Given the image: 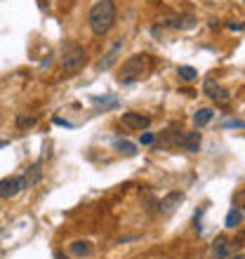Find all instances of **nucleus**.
Returning a JSON list of instances; mask_svg holds the SVG:
<instances>
[{
    "instance_id": "nucleus-1",
    "label": "nucleus",
    "mask_w": 245,
    "mask_h": 259,
    "mask_svg": "<svg viewBox=\"0 0 245 259\" xmlns=\"http://www.w3.org/2000/svg\"><path fill=\"white\" fill-rule=\"evenodd\" d=\"M90 31L95 35H106L116 24V3L113 0H97L88 12Z\"/></svg>"
},
{
    "instance_id": "nucleus-2",
    "label": "nucleus",
    "mask_w": 245,
    "mask_h": 259,
    "mask_svg": "<svg viewBox=\"0 0 245 259\" xmlns=\"http://www.w3.org/2000/svg\"><path fill=\"white\" fill-rule=\"evenodd\" d=\"M151 71V59L149 55H132L123 62L120 71H118V80L123 85H130V82L142 80L144 75Z\"/></svg>"
},
{
    "instance_id": "nucleus-3",
    "label": "nucleus",
    "mask_w": 245,
    "mask_h": 259,
    "mask_svg": "<svg viewBox=\"0 0 245 259\" xmlns=\"http://www.w3.org/2000/svg\"><path fill=\"white\" fill-rule=\"evenodd\" d=\"M85 64V48L80 42L68 40L61 45V68L66 73H78Z\"/></svg>"
},
{
    "instance_id": "nucleus-4",
    "label": "nucleus",
    "mask_w": 245,
    "mask_h": 259,
    "mask_svg": "<svg viewBox=\"0 0 245 259\" xmlns=\"http://www.w3.org/2000/svg\"><path fill=\"white\" fill-rule=\"evenodd\" d=\"M203 92L210 97V99L217 104V106H229V104H231V95H229V92H226V90L222 88L217 80H212V78H205Z\"/></svg>"
},
{
    "instance_id": "nucleus-5",
    "label": "nucleus",
    "mask_w": 245,
    "mask_h": 259,
    "mask_svg": "<svg viewBox=\"0 0 245 259\" xmlns=\"http://www.w3.org/2000/svg\"><path fill=\"white\" fill-rule=\"evenodd\" d=\"M26 186V179L24 177H5L0 179V198H14L17 193H21Z\"/></svg>"
},
{
    "instance_id": "nucleus-6",
    "label": "nucleus",
    "mask_w": 245,
    "mask_h": 259,
    "mask_svg": "<svg viewBox=\"0 0 245 259\" xmlns=\"http://www.w3.org/2000/svg\"><path fill=\"white\" fill-rule=\"evenodd\" d=\"M120 123L128 130H146L151 125V118L144 116V113H137V111H128L120 116Z\"/></svg>"
},
{
    "instance_id": "nucleus-7",
    "label": "nucleus",
    "mask_w": 245,
    "mask_h": 259,
    "mask_svg": "<svg viewBox=\"0 0 245 259\" xmlns=\"http://www.w3.org/2000/svg\"><path fill=\"white\" fill-rule=\"evenodd\" d=\"M229 250H231V243H229V238H224V236H217V238L212 240L210 250H208V259H226Z\"/></svg>"
},
{
    "instance_id": "nucleus-8",
    "label": "nucleus",
    "mask_w": 245,
    "mask_h": 259,
    "mask_svg": "<svg viewBox=\"0 0 245 259\" xmlns=\"http://www.w3.org/2000/svg\"><path fill=\"white\" fill-rule=\"evenodd\" d=\"M123 45H125V40H123V38H118V40L111 45L109 52H106V55H104V59L99 62V71H109V68L118 62V57H120V52H123Z\"/></svg>"
},
{
    "instance_id": "nucleus-9",
    "label": "nucleus",
    "mask_w": 245,
    "mask_h": 259,
    "mask_svg": "<svg viewBox=\"0 0 245 259\" xmlns=\"http://www.w3.org/2000/svg\"><path fill=\"white\" fill-rule=\"evenodd\" d=\"M184 200V193H179V191H172V193H168V196L160 200V212L163 214H172L175 212V207H179V203Z\"/></svg>"
},
{
    "instance_id": "nucleus-10",
    "label": "nucleus",
    "mask_w": 245,
    "mask_h": 259,
    "mask_svg": "<svg viewBox=\"0 0 245 259\" xmlns=\"http://www.w3.org/2000/svg\"><path fill=\"white\" fill-rule=\"evenodd\" d=\"M92 250H95V247H92V243H90V240H73V243H71V245H68V252L73 254V257H90V254H92Z\"/></svg>"
},
{
    "instance_id": "nucleus-11",
    "label": "nucleus",
    "mask_w": 245,
    "mask_h": 259,
    "mask_svg": "<svg viewBox=\"0 0 245 259\" xmlns=\"http://www.w3.org/2000/svg\"><path fill=\"white\" fill-rule=\"evenodd\" d=\"M179 144H182L184 151H189V153H198V149H200V132H186Z\"/></svg>"
},
{
    "instance_id": "nucleus-12",
    "label": "nucleus",
    "mask_w": 245,
    "mask_h": 259,
    "mask_svg": "<svg viewBox=\"0 0 245 259\" xmlns=\"http://www.w3.org/2000/svg\"><path fill=\"white\" fill-rule=\"evenodd\" d=\"M212 118H215V111L212 109H198L196 113H193V123H196V127H205Z\"/></svg>"
},
{
    "instance_id": "nucleus-13",
    "label": "nucleus",
    "mask_w": 245,
    "mask_h": 259,
    "mask_svg": "<svg viewBox=\"0 0 245 259\" xmlns=\"http://www.w3.org/2000/svg\"><path fill=\"white\" fill-rule=\"evenodd\" d=\"M116 151L120 153V156H128V158H132L137 153V144H132V142H128V139H118L116 142Z\"/></svg>"
},
{
    "instance_id": "nucleus-14",
    "label": "nucleus",
    "mask_w": 245,
    "mask_h": 259,
    "mask_svg": "<svg viewBox=\"0 0 245 259\" xmlns=\"http://www.w3.org/2000/svg\"><path fill=\"white\" fill-rule=\"evenodd\" d=\"M40 165L35 163V165H31V167H28L26 170V175H24V179H26V186H33V184H38V182H40Z\"/></svg>"
},
{
    "instance_id": "nucleus-15",
    "label": "nucleus",
    "mask_w": 245,
    "mask_h": 259,
    "mask_svg": "<svg viewBox=\"0 0 245 259\" xmlns=\"http://www.w3.org/2000/svg\"><path fill=\"white\" fill-rule=\"evenodd\" d=\"M243 222V210H236V207H231V212L226 214V229H236V226Z\"/></svg>"
},
{
    "instance_id": "nucleus-16",
    "label": "nucleus",
    "mask_w": 245,
    "mask_h": 259,
    "mask_svg": "<svg viewBox=\"0 0 245 259\" xmlns=\"http://www.w3.org/2000/svg\"><path fill=\"white\" fill-rule=\"evenodd\" d=\"M177 75L182 78L184 82H193V80H196V75H198V71L193 66H179L177 68Z\"/></svg>"
},
{
    "instance_id": "nucleus-17",
    "label": "nucleus",
    "mask_w": 245,
    "mask_h": 259,
    "mask_svg": "<svg viewBox=\"0 0 245 259\" xmlns=\"http://www.w3.org/2000/svg\"><path fill=\"white\" fill-rule=\"evenodd\" d=\"M31 125H35L33 116H17V127L19 130H26V127H31Z\"/></svg>"
},
{
    "instance_id": "nucleus-18",
    "label": "nucleus",
    "mask_w": 245,
    "mask_h": 259,
    "mask_svg": "<svg viewBox=\"0 0 245 259\" xmlns=\"http://www.w3.org/2000/svg\"><path fill=\"white\" fill-rule=\"evenodd\" d=\"M153 142H156V135H153V132H144V135L139 137V144H142V146H151Z\"/></svg>"
},
{
    "instance_id": "nucleus-19",
    "label": "nucleus",
    "mask_w": 245,
    "mask_h": 259,
    "mask_svg": "<svg viewBox=\"0 0 245 259\" xmlns=\"http://www.w3.org/2000/svg\"><path fill=\"white\" fill-rule=\"evenodd\" d=\"M233 203H236V207H238V210H245V189L233 196Z\"/></svg>"
},
{
    "instance_id": "nucleus-20",
    "label": "nucleus",
    "mask_w": 245,
    "mask_h": 259,
    "mask_svg": "<svg viewBox=\"0 0 245 259\" xmlns=\"http://www.w3.org/2000/svg\"><path fill=\"white\" fill-rule=\"evenodd\" d=\"M226 26H229V28H231V31H243V24H233V21H229V24H226Z\"/></svg>"
},
{
    "instance_id": "nucleus-21",
    "label": "nucleus",
    "mask_w": 245,
    "mask_h": 259,
    "mask_svg": "<svg viewBox=\"0 0 245 259\" xmlns=\"http://www.w3.org/2000/svg\"><path fill=\"white\" fill-rule=\"evenodd\" d=\"M229 259H245L243 254H236V257H229Z\"/></svg>"
},
{
    "instance_id": "nucleus-22",
    "label": "nucleus",
    "mask_w": 245,
    "mask_h": 259,
    "mask_svg": "<svg viewBox=\"0 0 245 259\" xmlns=\"http://www.w3.org/2000/svg\"><path fill=\"white\" fill-rule=\"evenodd\" d=\"M57 259H64V257H61V254H57Z\"/></svg>"
},
{
    "instance_id": "nucleus-23",
    "label": "nucleus",
    "mask_w": 245,
    "mask_h": 259,
    "mask_svg": "<svg viewBox=\"0 0 245 259\" xmlns=\"http://www.w3.org/2000/svg\"><path fill=\"white\" fill-rule=\"evenodd\" d=\"M243 3H245V0H243Z\"/></svg>"
}]
</instances>
